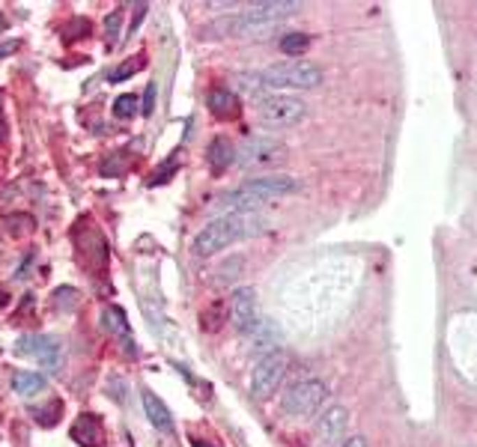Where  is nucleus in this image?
Returning a JSON list of instances; mask_svg holds the SVG:
<instances>
[{"instance_id":"0eeeda50","label":"nucleus","mask_w":477,"mask_h":447,"mask_svg":"<svg viewBox=\"0 0 477 447\" xmlns=\"http://www.w3.org/2000/svg\"><path fill=\"white\" fill-rule=\"evenodd\" d=\"M286 367H290V358H286L284 352H269L263 355L257 367H254L251 373V394L257 400H269L277 388H281L284 376H286Z\"/></svg>"},{"instance_id":"423d86ee","label":"nucleus","mask_w":477,"mask_h":447,"mask_svg":"<svg viewBox=\"0 0 477 447\" xmlns=\"http://www.w3.org/2000/svg\"><path fill=\"white\" fill-rule=\"evenodd\" d=\"M307 105L295 96H265L257 105V119L269 129H293L304 122Z\"/></svg>"},{"instance_id":"c85d7f7f","label":"nucleus","mask_w":477,"mask_h":447,"mask_svg":"<svg viewBox=\"0 0 477 447\" xmlns=\"http://www.w3.org/2000/svg\"><path fill=\"white\" fill-rule=\"evenodd\" d=\"M194 447H212V444H203V441H194Z\"/></svg>"},{"instance_id":"b1692460","label":"nucleus","mask_w":477,"mask_h":447,"mask_svg":"<svg viewBox=\"0 0 477 447\" xmlns=\"http://www.w3.org/2000/svg\"><path fill=\"white\" fill-rule=\"evenodd\" d=\"M138 69H140V63H138L135 57H131L129 63H123V66H119V69H114V72H110V81H114V84H117V81H126V78H131V75H135Z\"/></svg>"},{"instance_id":"a878e982","label":"nucleus","mask_w":477,"mask_h":447,"mask_svg":"<svg viewBox=\"0 0 477 447\" xmlns=\"http://www.w3.org/2000/svg\"><path fill=\"white\" fill-rule=\"evenodd\" d=\"M239 268H242V260H239V256H236L233 263H224V265H221V277H218V281H221V284L236 281V277H239Z\"/></svg>"},{"instance_id":"393cba45","label":"nucleus","mask_w":477,"mask_h":447,"mask_svg":"<svg viewBox=\"0 0 477 447\" xmlns=\"http://www.w3.org/2000/svg\"><path fill=\"white\" fill-rule=\"evenodd\" d=\"M87 33H90V21L78 18V21H72V24L66 27V39H81V36H87Z\"/></svg>"},{"instance_id":"1a4fd4ad","label":"nucleus","mask_w":477,"mask_h":447,"mask_svg":"<svg viewBox=\"0 0 477 447\" xmlns=\"http://www.w3.org/2000/svg\"><path fill=\"white\" fill-rule=\"evenodd\" d=\"M15 355H21V358H36L42 367L54 370V367H57V340L39 337V334H27V337H21L15 343Z\"/></svg>"},{"instance_id":"f257e3e1","label":"nucleus","mask_w":477,"mask_h":447,"mask_svg":"<svg viewBox=\"0 0 477 447\" xmlns=\"http://www.w3.org/2000/svg\"><path fill=\"white\" fill-rule=\"evenodd\" d=\"M302 3L295 0H265V3H254L245 13H233L212 21L203 27V39H224V36H260V33L272 30L277 21L293 18Z\"/></svg>"},{"instance_id":"39448f33","label":"nucleus","mask_w":477,"mask_h":447,"mask_svg":"<svg viewBox=\"0 0 477 447\" xmlns=\"http://www.w3.org/2000/svg\"><path fill=\"white\" fill-rule=\"evenodd\" d=\"M325 397H328V385L323 382V379H302V382H295L284 394L281 409L290 418H310V415H316V411L323 409Z\"/></svg>"},{"instance_id":"cd10ccee","label":"nucleus","mask_w":477,"mask_h":447,"mask_svg":"<svg viewBox=\"0 0 477 447\" xmlns=\"http://www.w3.org/2000/svg\"><path fill=\"white\" fill-rule=\"evenodd\" d=\"M343 447H367V441H364L361 435H355V439H349V441L343 444Z\"/></svg>"},{"instance_id":"9d476101","label":"nucleus","mask_w":477,"mask_h":447,"mask_svg":"<svg viewBox=\"0 0 477 447\" xmlns=\"http://www.w3.org/2000/svg\"><path fill=\"white\" fill-rule=\"evenodd\" d=\"M284 155H286V149L277 140L251 138V140H245V147L239 149V161L245 167H251V164H272V161H281Z\"/></svg>"},{"instance_id":"412c9836","label":"nucleus","mask_w":477,"mask_h":447,"mask_svg":"<svg viewBox=\"0 0 477 447\" xmlns=\"http://www.w3.org/2000/svg\"><path fill=\"white\" fill-rule=\"evenodd\" d=\"M236 81H239V87H242V89H245V93H251V96H260V93H263V89H265V84L260 81V72H257V75H251V72H245V75H239V78H236Z\"/></svg>"},{"instance_id":"f03ea898","label":"nucleus","mask_w":477,"mask_h":447,"mask_svg":"<svg viewBox=\"0 0 477 447\" xmlns=\"http://www.w3.org/2000/svg\"><path fill=\"white\" fill-rule=\"evenodd\" d=\"M265 233V218L257 215V212H236V215H221L212 224L197 233V239L191 244L194 256H212L218 251L230 248L242 239H251V236H260Z\"/></svg>"},{"instance_id":"a211bd4d","label":"nucleus","mask_w":477,"mask_h":447,"mask_svg":"<svg viewBox=\"0 0 477 447\" xmlns=\"http://www.w3.org/2000/svg\"><path fill=\"white\" fill-rule=\"evenodd\" d=\"M227 307H224V301H215V305H209L206 310H203V316H200V325H203V331H218L221 325L227 322Z\"/></svg>"},{"instance_id":"6e6552de","label":"nucleus","mask_w":477,"mask_h":447,"mask_svg":"<svg viewBox=\"0 0 477 447\" xmlns=\"http://www.w3.org/2000/svg\"><path fill=\"white\" fill-rule=\"evenodd\" d=\"M227 313L233 319V328L239 334H248L254 328H260V313H257V293L251 286H239L236 293L230 295Z\"/></svg>"},{"instance_id":"f8f14e48","label":"nucleus","mask_w":477,"mask_h":447,"mask_svg":"<svg viewBox=\"0 0 477 447\" xmlns=\"http://www.w3.org/2000/svg\"><path fill=\"white\" fill-rule=\"evenodd\" d=\"M143 409H147V418H149V423L155 430H161V432H173V418H170V411H168V406L152 394V390H143Z\"/></svg>"},{"instance_id":"2eb2a0df","label":"nucleus","mask_w":477,"mask_h":447,"mask_svg":"<svg viewBox=\"0 0 477 447\" xmlns=\"http://www.w3.org/2000/svg\"><path fill=\"white\" fill-rule=\"evenodd\" d=\"M209 167H212L215 173H221V170H227V167L236 161V149L230 147V140H224V138H215L212 143H209Z\"/></svg>"},{"instance_id":"bb28decb","label":"nucleus","mask_w":477,"mask_h":447,"mask_svg":"<svg viewBox=\"0 0 477 447\" xmlns=\"http://www.w3.org/2000/svg\"><path fill=\"white\" fill-rule=\"evenodd\" d=\"M155 93H159V84H147V93H143V117H149L152 114V110H155Z\"/></svg>"},{"instance_id":"9b49d317","label":"nucleus","mask_w":477,"mask_h":447,"mask_svg":"<svg viewBox=\"0 0 477 447\" xmlns=\"http://www.w3.org/2000/svg\"><path fill=\"white\" fill-rule=\"evenodd\" d=\"M346 427H349V411L343 409V406H331L325 415L319 418V423H316V439H319V444L331 447L335 441H340L343 432H346Z\"/></svg>"},{"instance_id":"6ab92c4d","label":"nucleus","mask_w":477,"mask_h":447,"mask_svg":"<svg viewBox=\"0 0 477 447\" xmlns=\"http://www.w3.org/2000/svg\"><path fill=\"white\" fill-rule=\"evenodd\" d=\"M307 48H310V36H307V33H286V36L281 39V51L293 54V57H295V54H304Z\"/></svg>"},{"instance_id":"4be33fe9","label":"nucleus","mask_w":477,"mask_h":447,"mask_svg":"<svg viewBox=\"0 0 477 447\" xmlns=\"http://www.w3.org/2000/svg\"><path fill=\"white\" fill-rule=\"evenodd\" d=\"M129 167V161H126V152H117V159H108L105 164H102V173L105 176H119Z\"/></svg>"},{"instance_id":"f3484780","label":"nucleus","mask_w":477,"mask_h":447,"mask_svg":"<svg viewBox=\"0 0 477 447\" xmlns=\"http://www.w3.org/2000/svg\"><path fill=\"white\" fill-rule=\"evenodd\" d=\"M45 385H48L45 376H39V373L21 370V373L13 376V388H15V394H21V397H36V394L45 390Z\"/></svg>"},{"instance_id":"aec40b11","label":"nucleus","mask_w":477,"mask_h":447,"mask_svg":"<svg viewBox=\"0 0 477 447\" xmlns=\"http://www.w3.org/2000/svg\"><path fill=\"white\" fill-rule=\"evenodd\" d=\"M135 110H138V98L131 96V93L119 96L117 102H114V114H117L119 119H129V117H135Z\"/></svg>"},{"instance_id":"20e7f679","label":"nucleus","mask_w":477,"mask_h":447,"mask_svg":"<svg viewBox=\"0 0 477 447\" xmlns=\"http://www.w3.org/2000/svg\"><path fill=\"white\" fill-rule=\"evenodd\" d=\"M323 69L307 60H286L274 63L260 72V81L272 89H316L323 84Z\"/></svg>"},{"instance_id":"ddd939ff","label":"nucleus","mask_w":477,"mask_h":447,"mask_svg":"<svg viewBox=\"0 0 477 447\" xmlns=\"http://www.w3.org/2000/svg\"><path fill=\"white\" fill-rule=\"evenodd\" d=\"M72 439L81 447H98L102 444V427H98L96 415H81L72 427Z\"/></svg>"},{"instance_id":"7ed1b4c3","label":"nucleus","mask_w":477,"mask_h":447,"mask_svg":"<svg viewBox=\"0 0 477 447\" xmlns=\"http://www.w3.org/2000/svg\"><path fill=\"white\" fill-rule=\"evenodd\" d=\"M302 182L293 176H260V179H251L236 191H230L224 197H218L215 209H224V215H236V212H254L260 209L263 203L277 197H286V194H295Z\"/></svg>"},{"instance_id":"4468645a","label":"nucleus","mask_w":477,"mask_h":447,"mask_svg":"<svg viewBox=\"0 0 477 447\" xmlns=\"http://www.w3.org/2000/svg\"><path fill=\"white\" fill-rule=\"evenodd\" d=\"M209 110H212L218 119H236L242 108H239L236 93H230V89H212V93H209Z\"/></svg>"},{"instance_id":"dca6fc26","label":"nucleus","mask_w":477,"mask_h":447,"mask_svg":"<svg viewBox=\"0 0 477 447\" xmlns=\"http://www.w3.org/2000/svg\"><path fill=\"white\" fill-rule=\"evenodd\" d=\"M102 322H105L108 331H114V334H119V337H123L129 355L138 352L135 343H131V337H129V322H126V313H123V310H119V307H108V310L102 313Z\"/></svg>"},{"instance_id":"5701e85b","label":"nucleus","mask_w":477,"mask_h":447,"mask_svg":"<svg viewBox=\"0 0 477 447\" xmlns=\"http://www.w3.org/2000/svg\"><path fill=\"white\" fill-rule=\"evenodd\" d=\"M119 18H123L119 13H110V18L105 21V33H108V45H110V48L119 42Z\"/></svg>"}]
</instances>
